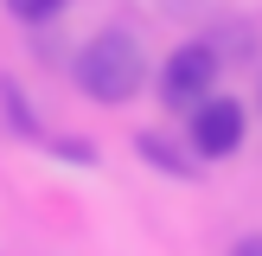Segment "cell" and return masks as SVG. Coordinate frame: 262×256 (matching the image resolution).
<instances>
[{
  "instance_id": "cell-3",
  "label": "cell",
  "mask_w": 262,
  "mask_h": 256,
  "mask_svg": "<svg viewBox=\"0 0 262 256\" xmlns=\"http://www.w3.org/2000/svg\"><path fill=\"white\" fill-rule=\"evenodd\" d=\"M243 135H250V109H243L237 96H205L199 109H186V141L199 160H230V154L243 147Z\"/></svg>"
},
{
  "instance_id": "cell-8",
  "label": "cell",
  "mask_w": 262,
  "mask_h": 256,
  "mask_svg": "<svg viewBox=\"0 0 262 256\" xmlns=\"http://www.w3.org/2000/svg\"><path fill=\"white\" fill-rule=\"evenodd\" d=\"M58 154H64V160H83V166L96 160V147H90V141H58Z\"/></svg>"
},
{
  "instance_id": "cell-4",
  "label": "cell",
  "mask_w": 262,
  "mask_h": 256,
  "mask_svg": "<svg viewBox=\"0 0 262 256\" xmlns=\"http://www.w3.org/2000/svg\"><path fill=\"white\" fill-rule=\"evenodd\" d=\"M0 109H7V128H13V135H38V115H32V102L19 96L13 77H0Z\"/></svg>"
},
{
  "instance_id": "cell-2",
  "label": "cell",
  "mask_w": 262,
  "mask_h": 256,
  "mask_svg": "<svg viewBox=\"0 0 262 256\" xmlns=\"http://www.w3.org/2000/svg\"><path fill=\"white\" fill-rule=\"evenodd\" d=\"M217 77H224V58L211 51V38H186V45H173L166 64H160V96H166L173 115H186V109H199L217 90Z\"/></svg>"
},
{
  "instance_id": "cell-6",
  "label": "cell",
  "mask_w": 262,
  "mask_h": 256,
  "mask_svg": "<svg viewBox=\"0 0 262 256\" xmlns=\"http://www.w3.org/2000/svg\"><path fill=\"white\" fill-rule=\"evenodd\" d=\"M64 7H71V0H7V13H13L19 26H51Z\"/></svg>"
},
{
  "instance_id": "cell-1",
  "label": "cell",
  "mask_w": 262,
  "mask_h": 256,
  "mask_svg": "<svg viewBox=\"0 0 262 256\" xmlns=\"http://www.w3.org/2000/svg\"><path fill=\"white\" fill-rule=\"evenodd\" d=\"M141 83H147V51H141V38L128 32V26H102V32L77 51V90H83L90 102H102V109L135 102Z\"/></svg>"
},
{
  "instance_id": "cell-5",
  "label": "cell",
  "mask_w": 262,
  "mask_h": 256,
  "mask_svg": "<svg viewBox=\"0 0 262 256\" xmlns=\"http://www.w3.org/2000/svg\"><path fill=\"white\" fill-rule=\"evenodd\" d=\"M135 147H141V154H147V160H154V166H160V173H173V179H192V160H186V154H179V147H166V141H160V135H141V141H135Z\"/></svg>"
},
{
  "instance_id": "cell-9",
  "label": "cell",
  "mask_w": 262,
  "mask_h": 256,
  "mask_svg": "<svg viewBox=\"0 0 262 256\" xmlns=\"http://www.w3.org/2000/svg\"><path fill=\"white\" fill-rule=\"evenodd\" d=\"M230 256H262V237H237V243H230Z\"/></svg>"
},
{
  "instance_id": "cell-7",
  "label": "cell",
  "mask_w": 262,
  "mask_h": 256,
  "mask_svg": "<svg viewBox=\"0 0 262 256\" xmlns=\"http://www.w3.org/2000/svg\"><path fill=\"white\" fill-rule=\"evenodd\" d=\"M211 51H217V58H224V51L250 58V51H256V32H250V26H224V32H211Z\"/></svg>"
}]
</instances>
